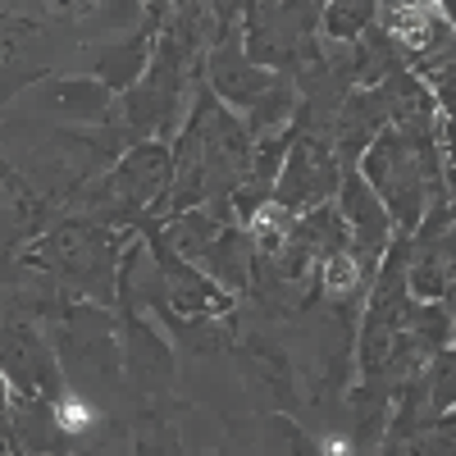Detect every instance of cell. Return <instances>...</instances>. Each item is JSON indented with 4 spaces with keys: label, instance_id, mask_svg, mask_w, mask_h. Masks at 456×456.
Masks as SVG:
<instances>
[{
    "label": "cell",
    "instance_id": "cell-1",
    "mask_svg": "<svg viewBox=\"0 0 456 456\" xmlns=\"http://www.w3.org/2000/svg\"><path fill=\"white\" fill-rule=\"evenodd\" d=\"M388 28L402 37V42H411V46H425L429 42V14L420 5H397L388 14Z\"/></svg>",
    "mask_w": 456,
    "mask_h": 456
},
{
    "label": "cell",
    "instance_id": "cell-5",
    "mask_svg": "<svg viewBox=\"0 0 456 456\" xmlns=\"http://www.w3.org/2000/svg\"><path fill=\"white\" fill-rule=\"evenodd\" d=\"M320 456H352V443L338 438V434H329V438H320Z\"/></svg>",
    "mask_w": 456,
    "mask_h": 456
},
{
    "label": "cell",
    "instance_id": "cell-6",
    "mask_svg": "<svg viewBox=\"0 0 456 456\" xmlns=\"http://www.w3.org/2000/svg\"><path fill=\"white\" fill-rule=\"evenodd\" d=\"M5 397H10V388H5V379H0V411H5Z\"/></svg>",
    "mask_w": 456,
    "mask_h": 456
},
{
    "label": "cell",
    "instance_id": "cell-4",
    "mask_svg": "<svg viewBox=\"0 0 456 456\" xmlns=\"http://www.w3.org/2000/svg\"><path fill=\"white\" fill-rule=\"evenodd\" d=\"M251 228L265 238V247H274V242H279V233H283V210H279V206H265V210L251 219Z\"/></svg>",
    "mask_w": 456,
    "mask_h": 456
},
{
    "label": "cell",
    "instance_id": "cell-3",
    "mask_svg": "<svg viewBox=\"0 0 456 456\" xmlns=\"http://www.w3.org/2000/svg\"><path fill=\"white\" fill-rule=\"evenodd\" d=\"M352 283H356V260L352 256H333L329 270H324V288L329 292H347Z\"/></svg>",
    "mask_w": 456,
    "mask_h": 456
},
{
    "label": "cell",
    "instance_id": "cell-2",
    "mask_svg": "<svg viewBox=\"0 0 456 456\" xmlns=\"http://www.w3.org/2000/svg\"><path fill=\"white\" fill-rule=\"evenodd\" d=\"M55 420H60V429H64V434L83 438V434L96 425V411H92L78 393H64V397H60V406H55Z\"/></svg>",
    "mask_w": 456,
    "mask_h": 456
}]
</instances>
